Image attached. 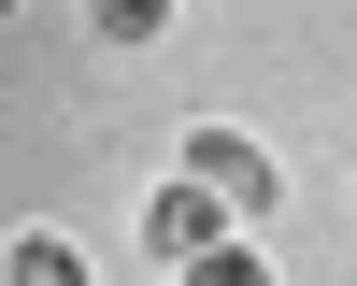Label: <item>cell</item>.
<instances>
[{
  "mask_svg": "<svg viewBox=\"0 0 357 286\" xmlns=\"http://www.w3.org/2000/svg\"><path fill=\"white\" fill-rule=\"evenodd\" d=\"M186 186H215V200H229V229L272 215V158H257L243 129H186Z\"/></svg>",
  "mask_w": 357,
  "mask_h": 286,
  "instance_id": "obj_1",
  "label": "cell"
},
{
  "mask_svg": "<svg viewBox=\"0 0 357 286\" xmlns=\"http://www.w3.org/2000/svg\"><path fill=\"white\" fill-rule=\"evenodd\" d=\"M0 15H15V0H0Z\"/></svg>",
  "mask_w": 357,
  "mask_h": 286,
  "instance_id": "obj_6",
  "label": "cell"
},
{
  "mask_svg": "<svg viewBox=\"0 0 357 286\" xmlns=\"http://www.w3.org/2000/svg\"><path fill=\"white\" fill-rule=\"evenodd\" d=\"M86 29H100V43H158L172 0H86Z\"/></svg>",
  "mask_w": 357,
  "mask_h": 286,
  "instance_id": "obj_4",
  "label": "cell"
},
{
  "mask_svg": "<svg viewBox=\"0 0 357 286\" xmlns=\"http://www.w3.org/2000/svg\"><path fill=\"white\" fill-rule=\"evenodd\" d=\"M186 286H272V257H257V243H200Z\"/></svg>",
  "mask_w": 357,
  "mask_h": 286,
  "instance_id": "obj_5",
  "label": "cell"
},
{
  "mask_svg": "<svg viewBox=\"0 0 357 286\" xmlns=\"http://www.w3.org/2000/svg\"><path fill=\"white\" fill-rule=\"evenodd\" d=\"M0 272H15V286H86V257L57 243V229H15V243H0Z\"/></svg>",
  "mask_w": 357,
  "mask_h": 286,
  "instance_id": "obj_3",
  "label": "cell"
},
{
  "mask_svg": "<svg viewBox=\"0 0 357 286\" xmlns=\"http://www.w3.org/2000/svg\"><path fill=\"white\" fill-rule=\"evenodd\" d=\"M143 243H158V257H172V272H186V257H200V243H229V200H215V186H186V172H172V186H158V200H143Z\"/></svg>",
  "mask_w": 357,
  "mask_h": 286,
  "instance_id": "obj_2",
  "label": "cell"
}]
</instances>
